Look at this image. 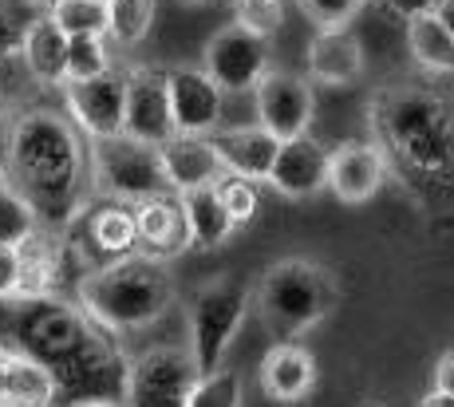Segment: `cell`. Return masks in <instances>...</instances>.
Returning <instances> with one entry per match:
<instances>
[{"label":"cell","mask_w":454,"mask_h":407,"mask_svg":"<svg viewBox=\"0 0 454 407\" xmlns=\"http://www.w3.org/2000/svg\"><path fill=\"white\" fill-rule=\"evenodd\" d=\"M67 48H72V40L59 32V24L51 20L48 12H40L28 20V32H24V44H20V59L36 83H43V88H59L67 75Z\"/></svg>","instance_id":"cell-23"},{"label":"cell","mask_w":454,"mask_h":407,"mask_svg":"<svg viewBox=\"0 0 454 407\" xmlns=\"http://www.w3.org/2000/svg\"><path fill=\"white\" fill-rule=\"evenodd\" d=\"M419 407H454V395H447V392H427L423 400H419Z\"/></svg>","instance_id":"cell-39"},{"label":"cell","mask_w":454,"mask_h":407,"mask_svg":"<svg viewBox=\"0 0 454 407\" xmlns=\"http://www.w3.org/2000/svg\"><path fill=\"white\" fill-rule=\"evenodd\" d=\"M387 175H391V167H387V159H383L375 138H344V143L332 146L328 190L344 206L372 202V198L383 190Z\"/></svg>","instance_id":"cell-13"},{"label":"cell","mask_w":454,"mask_h":407,"mask_svg":"<svg viewBox=\"0 0 454 407\" xmlns=\"http://www.w3.org/2000/svg\"><path fill=\"white\" fill-rule=\"evenodd\" d=\"M111 72V48L103 36H87V40H72V48H67V75L64 83L72 80H95V75ZM59 83V88H64Z\"/></svg>","instance_id":"cell-29"},{"label":"cell","mask_w":454,"mask_h":407,"mask_svg":"<svg viewBox=\"0 0 454 407\" xmlns=\"http://www.w3.org/2000/svg\"><path fill=\"white\" fill-rule=\"evenodd\" d=\"M0 403L8 407H56L59 387L51 368L24 352L0 348Z\"/></svg>","instance_id":"cell-21"},{"label":"cell","mask_w":454,"mask_h":407,"mask_svg":"<svg viewBox=\"0 0 454 407\" xmlns=\"http://www.w3.org/2000/svg\"><path fill=\"white\" fill-rule=\"evenodd\" d=\"M399 20H415V16H427V12H439L442 0H383Z\"/></svg>","instance_id":"cell-37"},{"label":"cell","mask_w":454,"mask_h":407,"mask_svg":"<svg viewBox=\"0 0 454 407\" xmlns=\"http://www.w3.org/2000/svg\"><path fill=\"white\" fill-rule=\"evenodd\" d=\"M87 238L99 254H111V257H130V249L138 246V226H135V210L130 206H119V202H107V206H95L87 214Z\"/></svg>","instance_id":"cell-26"},{"label":"cell","mask_w":454,"mask_h":407,"mask_svg":"<svg viewBox=\"0 0 454 407\" xmlns=\"http://www.w3.org/2000/svg\"><path fill=\"white\" fill-rule=\"evenodd\" d=\"M0 190H12V175H8L4 159H0Z\"/></svg>","instance_id":"cell-41"},{"label":"cell","mask_w":454,"mask_h":407,"mask_svg":"<svg viewBox=\"0 0 454 407\" xmlns=\"http://www.w3.org/2000/svg\"><path fill=\"white\" fill-rule=\"evenodd\" d=\"M75 305L107 333H135L170 313L174 277L162 257L130 254L80 277Z\"/></svg>","instance_id":"cell-3"},{"label":"cell","mask_w":454,"mask_h":407,"mask_svg":"<svg viewBox=\"0 0 454 407\" xmlns=\"http://www.w3.org/2000/svg\"><path fill=\"white\" fill-rule=\"evenodd\" d=\"M127 135L146 146H166L178 135L170 107V75L162 67L127 72Z\"/></svg>","instance_id":"cell-12"},{"label":"cell","mask_w":454,"mask_h":407,"mask_svg":"<svg viewBox=\"0 0 454 407\" xmlns=\"http://www.w3.org/2000/svg\"><path fill=\"white\" fill-rule=\"evenodd\" d=\"M75 407H123V403H75Z\"/></svg>","instance_id":"cell-42"},{"label":"cell","mask_w":454,"mask_h":407,"mask_svg":"<svg viewBox=\"0 0 454 407\" xmlns=\"http://www.w3.org/2000/svg\"><path fill=\"white\" fill-rule=\"evenodd\" d=\"M253 111H257V123L265 127L269 135L281 138V143L304 138L312 127V115H317L312 80L309 75L285 72V67H273V72L257 83V91H253Z\"/></svg>","instance_id":"cell-11"},{"label":"cell","mask_w":454,"mask_h":407,"mask_svg":"<svg viewBox=\"0 0 454 407\" xmlns=\"http://www.w3.org/2000/svg\"><path fill=\"white\" fill-rule=\"evenodd\" d=\"M241 403H246V380L230 368L202 376L194 400H190V407H241Z\"/></svg>","instance_id":"cell-32"},{"label":"cell","mask_w":454,"mask_h":407,"mask_svg":"<svg viewBox=\"0 0 454 407\" xmlns=\"http://www.w3.org/2000/svg\"><path fill=\"white\" fill-rule=\"evenodd\" d=\"M304 59H309V80L320 88H348L364 75V44L348 28H317Z\"/></svg>","instance_id":"cell-17"},{"label":"cell","mask_w":454,"mask_h":407,"mask_svg":"<svg viewBox=\"0 0 454 407\" xmlns=\"http://www.w3.org/2000/svg\"><path fill=\"white\" fill-rule=\"evenodd\" d=\"M434 392L454 395V348L442 352L439 364H434Z\"/></svg>","instance_id":"cell-38"},{"label":"cell","mask_w":454,"mask_h":407,"mask_svg":"<svg viewBox=\"0 0 454 407\" xmlns=\"http://www.w3.org/2000/svg\"><path fill=\"white\" fill-rule=\"evenodd\" d=\"M20 289H24L20 254H16V246H0V305L20 301Z\"/></svg>","instance_id":"cell-35"},{"label":"cell","mask_w":454,"mask_h":407,"mask_svg":"<svg viewBox=\"0 0 454 407\" xmlns=\"http://www.w3.org/2000/svg\"><path fill=\"white\" fill-rule=\"evenodd\" d=\"M8 336L12 352L40 360L43 368L56 372L59 364H67L75 352L99 333L91 317L80 305L64 297H36V301H8Z\"/></svg>","instance_id":"cell-5"},{"label":"cell","mask_w":454,"mask_h":407,"mask_svg":"<svg viewBox=\"0 0 454 407\" xmlns=\"http://www.w3.org/2000/svg\"><path fill=\"white\" fill-rule=\"evenodd\" d=\"M170 107L178 135L214 138L225 119V91L202 72V67H170Z\"/></svg>","instance_id":"cell-14"},{"label":"cell","mask_w":454,"mask_h":407,"mask_svg":"<svg viewBox=\"0 0 454 407\" xmlns=\"http://www.w3.org/2000/svg\"><path fill=\"white\" fill-rule=\"evenodd\" d=\"M202 372L190 344H159L130 360L123 407H190Z\"/></svg>","instance_id":"cell-8"},{"label":"cell","mask_w":454,"mask_h":407,"mask_svg":"<svg viewBox=\"0 0 454 407\" xmlns=\"http://www.w3.org/2000/svg\"><path fill=\"white\" fill-rule=\"evenodd\" d=\"M336 301L340 289L332 270L309 257H285L253 285V309L277 344H293L296 336L312 333L336 309Z\"/></svg>","instance_id":"cell-4"},{"label":"cell","mask_w":454,"mask_h":407,"mask_svg":"<svg viewBox=\"0 0 454 407\" xmlns=\"http://www.w3.org/2000/svg\"><path fill=\"white\" fill-rule=\"evenodd\" d=\"M214 143H217V151H222L225 175L246 178V182H269L273 162H277V151H281V138L269 135L261 123L217 131Z\"/></svg>","instance_id":"cell-18"},{"label":"cell","mask_w":454,"mask_h":407,"mask_svg":"<svg viewBox=\"0 0 454 407\" xmlns=\"http://www.w3.org/2000/svg\"><path fill=\"white\" fill-rule=\"evenodd\" d=\"M217 194H222V202H225V210H230L233 226H249V222L257 218L261 194H257V186H253V182L225 175L222 182H217Z\"/></svg>","instance_id":"cell-33"},{"label":"cell","mask_w":454,"mask_h":407,"mask_svg":"<svg viewBox=\"0 0 454 407\" xmlns=\"http://www.w3.org/2000/svg\"><path fill=\"white\" fill-rule=\"evenodd\" d=\"M233 24L261 40H273L285 24V0H233Z\"/></svg>","instance_id":"cell-30"},{"label":"cell","mask_w":454,"mask_h":407,"mask_svg":"<svg viewBox=\"0 0 454 407\" xmlns=\"http://www.w3.org/2000/svg\"><path fill=\"white\" fill-rule=\"evenodd\" d=\"M317 387V360L304 344H273L261 360V392L273 403H296Z\"/></svg>","instance_id":"cell-19"},{"label":"cell","mask_w":454,"mask_h":407,"mask_svg":"<svg viewBox=\"0 0 454 407\" xmlns=\"http://www.w3.org/2000/svg\"><path fill=\"white\" fill-rule=\"evenodd\" d=\"M372 131L415 194L454 202V99L431 88L399 83L372 103Z\"/></svg>","instance_id":"cell-2"},{"label":"cell","mask_w":454,"mask_h":407,"mask_svg":"<svg viewBox=\"0 0 454 407\" xmlns=\"http://www.w3.org/2000/svg\"><path fill=\"white\" fill-rule=\"evenodd\" d=\"M439 20L447 24V32L454 36V0H442V4H439Z\"/></svg>","instance_id":"cell-40"},{"label":"cell","mask_w":454,"mask_h":407,"mask_svg":"<svg viewBox=\"0 0 454 407\" xmlns=\"http://www.w3.org/2000/svg\"><path fill=\"white\" fill-rule=\"evenodd\" d=\"M64 111L83 138L99 143V138L127 135V72L111 67V72L95 75V80H72L64 83Z\"/></svg>","instance_id":"cell-9"},{"label":"cell","mask_w":454,"mask_h":407,"mask_svg":"<svg viewBox=\"0 0 454 407\" xmlns=\"http://www.w3.org/2000/svg\"><path fill=\"white\" fill-rule=\"evenodd\" d=\"M186 4H209V0H186Z\"/></svg>","instance_id":"cell-43"},{"label":"cell","mask_w":454,"mask_h":407,"mask_svg":"<svg viewBox=\"0 0 454 407\" xmlns=\"http://www.w3.org/2000/svg\"><path fill=\"white\" fill-rule=\"evenodd\" d=\"M24 32H28V20H20L12 8L0 4V56H20Z\"/></svg>","instance_id":"cell-36"},{"label":"cell","mask_w":454,"mask_h":407,"mask_svg":"<svg viewBox=\"0 0 454 407\" xmlns=\"http://www.w3.org/2000/svg\"><path fill=\"white\" fill-rule=\"evenodd\" d=\"M0 348H4V344H0Z\"/></svg>","instance_id":"cell-46"},{"label":"cell","mask_w":454,"mask_h":407,"mask_svg":"<svg viewBox=\"0 0 454 407\" xmlns=\"http://www.w3.org/2000/svg\"><path fill=\"white\" fill-rule=\"evenodd\" d=\"M249 309H253V285L238 273H217L194 289L186 309V325H190V352H194L202 376L222 372V360L230 352L233 336H238V328L246 325Z\"/></svg>","instance_id":"cell-6"},{"label":"cell","mask_w":454,"mask_h":407,"mask_svg":"<svg viewBox=\"0 0 454 407\" xmlns=\"http://www.w3.org/2000/svg\"><path fill=\"white\" fill-rule=\"evenodd\" d=\"M0 407H8V403H0Z\"/></svg>","instance_id":"cell-44"},{"label":"cell","mask_w":454,"mask_h":407,"mask_svg":"<svg viewBox=\"0 0 454 407\" xmlns=\"http://www.w3.org/2000/svg\"><path fill=\"white\" fill-rule=\"evenodd\" d=\"M107 12H111L107 36L119 48H135V44H143L154 24V0H107Z\"/></svg>","instance_id":"cell-28"},{"label":"cell","mask_w":454,"mask_h":407,"mask_svg":"<svg viewBox=\"0 0 454 407\" xmlns=\"http://www.w3.org/2000/svg\"><path fill=\"white\" fill-rule=\"evenodd\" d=\"M48 16L59 24L67 40L107 36L111 32L107 0H48Z\"/></svg>","instance_id":"cell-27"},{"label":"cell","mask_w":454,"mask_h":407,"mask_svg":"<svg viewBox=\"0 0 454 407\" xmlns=\"http://www.w3.org/2000/svg\"><path fill=\"white\" fill-rule=\"evenodd\" d=\"M328 159H332V146H325L312 135L281 143L273 175H269V186L281 198H293V202L320 194V190L328 186Z\"/></svg>","instance_id":"cell-15"},{"label":"cell","mask_w":454,"mask_h":407,"mask_svg":"<svg viewBox=\"0 0 454 407\" xmlns=\"http://www.w3.org/2000/svg\"><path fill=\"white\" fill-rule=\"evenodd\" d=\"M32 230H40V218L16 190H0V246H20Z\"/></svg>","instance_id":"cell-31"},{"label":"cell","mask_w":454,"mask_h":407,"mask_svg":"<svg viewBox=\"0 0 454 407\" xmlns=\"http://www.w3.org/2000/svg\"><path fill=\"white\" fill-rule=\"evenodd\" d=\"M4 167L12 190L36 210L40 226L67 230L83 210L91 151L59 107H24L4 131Z\"/></svg>","instance_id":"cell-1"},{"label":"cell","mask_w":454,"mask_h":407,"mask_svg":"<svg viewBox=\"0 0 454 407\" xmlns=\"http://www.w3.org/2000/svg\"><path fill=\"white\" fill-rule=\"evenodd\" d=\"M135 210V226H138V246L151 257H174L182 249H190V233L186 218H182L178 194H162V198H146V202L130 206Z\"/></svg>","instance_id":"cell-22"},{"label":"cell","mask_w":454,"mask_h":407,"mask_svg":"<svg viewBox=\"0 0 454 407\" xmlns=\"http://www.w3.org/2000/svg\"><path fill=\"white\" fill-rule=\"evenodd\" d=\"M296 4L317 28H348L368 0H296Z\"/></svg>","instance_id":"cell-34"},{"label":"cell","mask_w":454,"mask_h":407,"mask_svg":"<svg viewBox=\"0 0 454 407\" xmlns=\"http://www.w3.org/2000/svg\"><path fill=\"white\" fill-rule=\"evenodd\" d=\"M162 167H166L174 194L217 186L225 178L222 151H217L214 138H202V135H174L162 146Z\"/></svg>","instance_id":"cell-16"},{"label":"cell","mask_w":454,"mask_h":407,"mask_svg":"<svg viewBox=\"0 0 454 407\" xmlns=\"http://www.w3.org/2000/svg\"><path fill=\"white\" fill-rule=\"evenodd\" d=\"M178 206H182V218H186V233H190V249H209L225 246L230 241V233L238 230L230 218V210H225L222 194H217V186H206V190H186V194H178Z\"/></svg>","instance_id":"cell-24"},{"label":"cell","mask_w":454,"mask_h":407,"mask_svg":"<svg viewBox=\"0 0 454 407\" xmlns=\"http://www.w3.org/2000/svg\"><path fill=\"white\" fill-rule=\"evenodd\" d=\"M368 407H375V403H368Z\"/></svg>","instance_id":"cell-45"},{"label":"cell","mask_w":454,"mask_h":407,"mask_svg":"<svg viewBox=\"0 0 454 407\" xmlns=\"http://www.w3.org/2000/svg\"><path fill=\"white\" fill-rule=\"evenodd\" d=\"M16 254H20V270H24L20 301L56 297L59 281H64V262H67L64 238H59L56 230L40 226V230H32L20 246H16Z\"/></svg>","instance_id":"cell-20"},{"label":"cell","mask_w":454,"mask_h":407,"mask_svg":"<svg viewBox=\"0 0 454 407\" xmlns=\"http://www.w3.org/2000/svg\"><path fill=\"white\" fill-rule=\"evenodd\" d=\"M407 51L423 72L431 75H454V36L447 24L439 20V12H427L407 20Z\"/></svg>","instance_id":"cell-25"},{"label":"cell","mask_w":454,"mask_h":407,"mask_svg":"<svg viewBox=\"0 0 454 407\" xmlns=\"http://www.w3.org/2000/svg\"><path fill=\"white\" fill-rule=\"evenodd\" d=\"M202 72L225 95L257 91V83L273 72L269 67V40L253 36L241 24H225V28H217L209 36V44L202 51Z\"/></svg>","instance_id":"cell-10"},{"label":"cell","mask_w":454,"mask_h":407,"mask_svg":"<svg viewBox=\"0 0 454 407\" xmlns=\"http://www.w3.org/2000/svg\"><path fill=\"white\" fill-rule=\"evenodd\" d=\"M87 151H91V186L115 198L119 206H138L146 198L174 194L162 167V146H146L130 135H119L99 138Z\"/></svg>","instance_id":"cell-7"}]
</instances>
